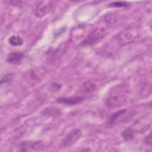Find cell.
<instances>
[{
  "mask_svg": "<svg viewBox=\"0 0 152 152\" xmlns=\"http://www.w3.org/2000/svg\"><path fill=\"white\" fill-rule=\"evenodd\" d=\"M24 54L22 52H12L7 56V61L12 64H19L23 59Z\"/></svg>",
  "mask_w": 152,
  "mask_h": 152,
  "instance_id": "9c48e42d",
  "label": "cell"
},
{
  "mask_svg": "<svg viewBox=\"0 0 152 152\" xmlns=\"http://www.w3.org/2000/svg\"><path fill=\"white\" fill-rule=\"evenodd\" d=\"M126 112V109H121L119 110H118L115 112H114L113 114H112L107 119V124L109 126H112L115 125H116L120 119V118H122V116H124Z\"/></svg>",
  "mask_w": 152,
  "mask_h": 152,
  "instance_id": "52a82bcc",
  "label": "cell"
},
{
  "mask_svg": "<svg viewBox=\"0 0 152 152\" xmlns=\"http://www.w3.org/2000/svg\"><path fill=\"white\" fill-rule=\"evenodd\" d=\"M82 136V131L78 128H75L69 132L62 140L61 146L68 147L77 142Z\"/></svg>",
  "mask_w": 152,
  "mask_h": 152,
  "instance_id": "7a4b0ae2",
  "label": "cell"
},
{
  "mask_svg": "<svg viewBox=\"0 0 152 152\" xmlns=\"http://www.w3.org/2000/svg\"><path fill=\"white\" fill-rule=\"evenodd\" d=\"M106 34V31L104 28H96L84 39L81 43V45L89 46L94 45L102 39L105 36Z\"/></svg>",
  "mask_w": 152,
  "mask_h": 152,
  "instance_id": "6da1fadb",
  "label": "cell"
},
{
  "mask_svg": "<svg viewBox=\"0 0 152 152\" xmlns=\"http://www.w3.org/2000/svg\"><path fill=\"white\" fill-rule=\"evenodd\" d=\"M43 144L42 141H26L20 143V150L22 151H37L42 149Z\"/></svg>",
  "mask_w": 152,
  "mask_h": 152,
  "instance_id": "5b68a950",
  "label": "cell"
},
{
  "mask_svg": "<svg viewBox=\"0 0 152 152\" xmlns=\"http://www.w3.org/2000/svg\"><path fill=\"white\" fill-rule=\"evenodd\" d=\"M110 7H128L129 6L128 3L126 2H122V1H119V2H112L109 4V5Z\"/></svg>",
  "mask_w": 152,
  "mask_h": 152,
  "instance_id": "9a60e30c",
  "label": "cell"
},
{
  "mask_svg": "<svg viewBox=\"0 0 152 152\" xmlns=\"http://www.w3.org/2000/svg\"><path fill=\"white\" fill-rule=\"evenodd\" d=\"M52 6V1H42L39 2L34 10L35 15L39 18L45 16L50 11Z\"/></svg>",
  "mask_w": 152,
  "mask_h": 152,
  "instance_id": "277c9868",
  "label": "cell"
},
{
  "mask_svg": "<svg viewBox=\"0 0 152 152\" xmlns=\"http://www.w3.org/2000/svg\"><path fill=\"white\" fill-rule=\"evenodd\" d=\"M84 98L82 96H77L72 97H61L56 99V102L59 103H62L67 105H75L82 102Z\"/></svg>",
  "mask_w": 152,
  "mask_h": 152,
  "instance_id": "8992f818",
  "label": "cell"
},
{
  "mask_svg": "<svg viewBox=\"0 0 152 152\" xmlns=\"http://www.w3.org/2000/svg\"><path fill=\"white\" fill-rule=\"evenodd\" d=\"M9 43L13 46H20L23 45V40L20 36H12L8 39Z\"/></svg>",
  "mask_w": 152,
  "mask_h": 152,
  "instance_id": "4fadbf2b",
  "label": "cell"
},
{
  "mask_svg": "<svg viewBox=\"0 0 152 152\" xmlns=\"http://www.w3.org/2000/svg\"><path fill=\"white\" fill-rule=\"evenodd\" d=\"M118 20V17L117 14L115 13H110L109 14H107L105 16L104 20L107 24H115Z\"/></svg>",
  "mask_w": 152,
  "mask_h": 152,
  "instance_id": "5bb4252c",
  "label": "cell"
},
{
  "mask_svg": "<svg viewBox=\"0 0 152 152\" xmlns=\"http://www.w3.org/2000/svg\"><path fill=\"white\" fill-rule=\"evenodd\" d=\"M12 77H13V75H12V74H7V75H4V76L2 78V79H1V84H2L3 83H5L11 81L12 80Z\"/></svg>",
  "mask_w": 152,
  "mask_h": 152,
  "instance_id": "2e32d148",
  "label": "cell"
},
{
  "mask_svg": "<svg viewBox=\"0 0 152 152\" xmlns=\"http://www.w3.org/2000/svg\"><path fill=\"white\" fill-rule=\"evenodd\" d=\"M133 36L129 32H124L123 33H121L118 37L119 43L121 44V45H125L133 41Z\"/></svg>",
  "mask_w": 152,
  "mask_h": 152,
  "instance_id": "8fae6325",
  "label": "cell"
},
{
  "mask_svg": "<svg viewBox=\"0 0 152 152\" xmlns=\"http://www.w3.org/2000/svg\"><path fill=\"white\" fill-rule=\"evenodd\" d=\"M144 142L145 144H148V145H151V134H149L148 135H147L144 140Z\"/></svg>",
  "mask_w": 152,
  "mask_h": 152,
  "instance_id": "ac0fdd59",
  "label": "cell"
},
{
  "mask_svg": "<svg viewBox=\"0 0 152 152\" xmlns=\"http://www.w3.org/2000/svg\"><path fill=\"white\" fill-rule=\"evenodd\" d=\"M50 87H51L50 90H52V91H55V92H56V91H58V90L61 88V86L59 85V84H58V83H52V84H51Z\"/></svg>",
  "mask_w": 152,
  "mask_h": 152,
  "instance_id": "e0dca14e",
  "label": "cell"
},
{
  "mask_svg": "<svg viewBox=\"0 0 152 152\" xmlns=\"http://www.w3.org/2000/svg\"><path fill=\"white\" fill-rule=\"evenodd\" d=\"M41 113L42 115L46 117H54L57 116L61 113V110L59 107L55 106H50L44 109Z\"/></svg>",
  "mask_w": 152,
  "mask_h": 152,
  "instance_id": "ba28073f",
  "label": "cell"
},
{
  "mask_svg": "<svg viewBox=\"0 0 152 152\" xmlns=\"http://www.w3.org/2000/svg\"><path fill=\"white\" fill-rule=\"evenodd\" d=\"M96 88L97 86L96 84L90 81H87L82 85V90L86 93H90L96 90Z\"/></svg>",
  "mask_w": 152,
  "mask_h": 152,
  "instance_id": "7c38bea8",
  "label": "cell"
},
{
  "mask_svg": "<svg viewBox=\"0 0 152 152\" xmlns=\"http://www.w3.org/2000/svg\"><path fill=\"white\" fill-rule=\"evenodd\" d=\"M136 134V131L131 126L125 128L121 133L122 137L125 141H130L134 138Z\"/></svg>",
  "mask_w": 152,
  "mask_h": 152,
  "instance_id": "30bf717a",
  "label": "cell"
},
{
  "mask_svg": "<svg viewBox=\"0 0 152 152\" xmlns=\"http://www.w3.org/2000/svg\"><path fill=\"white\" fill-rule=\"evenodd\" d=\"M127 98L123 95H117L109 97L106 101V106L109 109H115L125 105Z\"/></svg>",
  "mask_w": 152,
  "mask_h": 152,
  "instance_id": "3957f363",
  "label": "cell"
}]
</instances>
